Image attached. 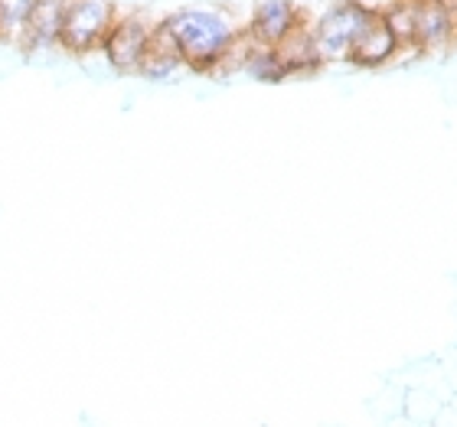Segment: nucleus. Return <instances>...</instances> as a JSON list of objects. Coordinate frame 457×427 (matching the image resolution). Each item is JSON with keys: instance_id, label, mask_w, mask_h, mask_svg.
Listing matches in <instances>:
<instances>
[{"instance_id": "nucleus-1", "label": "nucleus", "mask_w": 457, "mask_h": 427, "mask_svg": "<svg viewBox=\"0 0 457 427\" xmlns=\"http://www.w3.org/2000/svg\"><path fill=\"white\" fill-rule=\"evenodd\" d=\"M154 23L173 43L183 69H190L193 76H220L232 69V56L242 43V27L226 7L193 4L163 13Z\"/></svg>"}, {"instance_id": "nucleus-2", "label": "nucleus", "mask_w": 457, "mask_h": 427, "mask_svg": "<svg viewBox=\"0 0 457 427\" xmlns=\"http://www.w3.org/2000/svg\"><path fill=\"white\" fill-rule=\"evenodd\" d=\"M114 20H118V7L112 0H66L59 53L72 59L96 56L105 43L108 29L114 27Z\"/></svg>"}, {"instance_id": "nucleus-3", "label": "nucleus", "mask_w": 457, "mask_h": 427, "mask_svg": "<svg viewBox=\"0 0 457 427\" xmlns=\"http://www.w3.org/2000/svg\"><path fill=\"white\" fill-rule=\"evenodd\" d=\"M376 13L372 4L366 0H334L324 13H317L311 20V33L317 39V49L324 62H346L353 43L362 33V27L370 23V17Z\"/></svg>"}, {"instance_id": "nucleus-4", "label": "nucleus", "mask_w": 457, "mask_h": 427, "mask_svg": "<svg viewBox=\"0 0 457 427\" xmlns=\"http://www.w3.org/2000/svg\"><path fill=\"white\" fill-rule=\"evenodd\" d=\"M151 39L154 20H147L144 13H118L98 53L105 56L114 76H137L144 56L151 53Z\"/></svg>"}, {"instance_id": "nucleus-5", "label": "nucleus", "mask_w": 457, "mask_h": 427, "mask_svg": "<svg viewBox=\"0 0 457 427\" xmlns=\"http://www.w3.org/2000/svg\"><path fill=\"white\" fill-rule=\"evenodd\" d=\"M457 37V0H411V53H445Z\"/></svg>"}, {"instance_id": "nucleus-6", "label": "nucleus", "mask_w": 457, "mask_h": 427, "mask_svg": "<svg viewBox=\"0 0 457 427\" xmlns=\"http://www.w3.org/2000/svg\"><path fill=\"white\" fill-rule=\"evenodd\" d=\"M311 20L295 0H258L252 13H248L245 27H242V37L252 43V46H268L278 49L291 33H297L301 27H307Z\"/></svg>"}, {"instance_id": "nucleus-7", "label": "nucleus", "mask_w": 457, "mask_h": 427, "mask_svg": "<svg viewBox=\"0 0 457 427\" xmlns=\"http://www.w3.org/2000/svg\"><path fill=\"white\" fill-rule=\"evenodd\" d=\"M405 53L402 39L392 33V27L386 23L382 10L376 7V13L370 17V23L362 27V33L353 43L350 56H346V66L353 69H386L392 66L395 59Z\"/></svg>"}, {"instance_id": "nucleus-8", "label": "nucleus", "mask_w": 457, "mask_h": 427, "mask_svg": "<svg viewBox=\"0 0 457 427\" xmlns=\"http://www.w3.org/2000/svg\"><path fill=\"white\" fill-rule=\"evenodd\" d=\"M62 13H66V0H37L27 29H23V39H20L23 56L43 59L56 53L59 39H62Z\"/></svg>"}, {"instance_id": "nucleus-9", "label": "nucleus", "mask_w": 457, "mask_h": 427, "mask_svg": "<svg viewBox=\"0 0 457 427\" xmlns=\"http://www.w3.org/2000/svg\"><path fill=\"white\" fill-rule=\"evenodd\" d=\"M278 56H281V66H285L287 78L317 76V72L327 66L324 56H320V49H317L314 33H311V23L301 27L297 33H291V37L278 46Z\"/></svg>"}, {"instance_id": "nucleus-10", "label": "nucleus", "mask_w": 457, "mask_h": 427, "mask_svg": "<svg viewBox=\"0 0 457 427\" xmlns=\"http://www.w3.org/2000/svg\"><path fill=\"white\" fill-rule=\"evenodd\" d=\"M238 72H245V76L252 78V82H258V86H281V82H287V72H285V66H281L278 49L252 46L245 37H242Z\"/></svg>"}, {"instance_id": "nucleus-11", "label": "nucleus", "mask_w": 457, "mask_h": 427, "mask_svg": "<svg viewBox=\"0 0 457 427\" xmlns=\"http://www.w3.org/2000/svg\"><path fill=\"white\" fill-rule=\"evenodd\" d=\"M183 69V59L180 53L173 49V43L167 37H163L161 29H157V23H154V39H151V53L144 56L141 62V72H137V78H144V82H151V86H163V82H170L177 72Z\"/></svg>"}, {"instance_id": "nucleus-12", "label": "nucleus", "mask_w": 457, "mask_h": 427, "mask_svg": "<svg viewBox=\"0 0 457 427\" xmlns=\"http://www.w3.org/2000/svg\"><path fill=\"white\" fill-rule=\"evenodd\" d=\"M37 0H0V46H20Z\"/></svg>"}, {"instance_id": "nucleus-13", "label": "nucleus", "mask_w": 457, "mask_h": 427, "mask_svg": "<svg viewBox=\"0 0 457 427\" xmlns=\"http://www.w3.org/2000/svg\"><path fill=\"white\" fill-rule=\"evenodd\" d=\"M76 424H79V427H105L102 421L96 418V415H92V411H86V408H82V411L76 415Z\"/></svg>"}]
</instances>
